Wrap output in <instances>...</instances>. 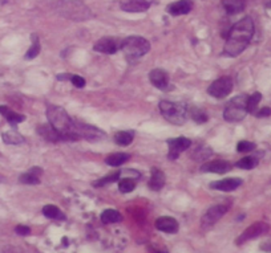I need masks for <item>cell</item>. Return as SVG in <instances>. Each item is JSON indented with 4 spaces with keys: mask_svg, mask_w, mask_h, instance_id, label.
I'll return each mask as SVG.
<instances>
[{
    "mask_svg": "<svg viewBox=\"0 0 271 253\" xmlns=\"http://www.w3.org/2000/svg\"><path fill=\"white\" fill-rule=\"evenodd\" d=\"M253 35H254V21L249 16L243 17L242 20H239L230 29L223 53L230 57H237L241 55L249 45Z\"/></svg>",
    "mask_w": 271,
    "mask_h": 253,
    "instance_id": "cell-1",
    "label": "cell"
},
{
    "mask_svg": "<svg viewBox=\"0 0 271 253\" xmlns=\"http://www.w3.org/2000/svg\"><path fill=\"white\" fill-rule=\"evenodd\" d=\"M49 125L60 133L63 141H76L79 137L73 134V120L68 116L64 109L57 105H49L47 109Z\"/></svg>",
    "mask_w": 271,
    "mask_h": 253,
    "instance_id": "cell-2",
    "label": "cell"
},
{
    "mask_svg": "<svg viewBox=\"0 0 271 253\" xmlns=\"http://www.w3.org/2000/svg\"><path fill=\"white\" fill-rule=\"evenodd\" d=\"M121 49L129 61L145 56L150 51V43L141 36H129L122 41Z\"/></svg>",
    "mask_w": 271,
    "mask_h": 253,
    "instance_id": "cell-3",
    "label": "cell"
},
{
    "mask_svg": "<svg viewBox=\"0 0 271 253\" xmlns=\"http://www.w3.org/2000/svg\"><path fill=\"white\" fill-rule=\"evenodd\" d=\"M160 112L166 121L173 125H182L187 120V108L181 102L161 101Z\"/></svg>",
    "mask_w": 271,
    "mask_h": 253,
    "instance_id": "cell-4",
    "label": "cell"
},
{
    "mask_svg": "<svg viewBox=\"0 0 271 253\" xmlns=\"http://www.w3.org/2000/svg\"><path fill=\"white\" fill-rule=\"evenodd\" d=\"M246 101L247 96H245V94L234 97L226 105L225 110H223V118L227 122H239V121H242L247 114Z\"/></svg>",
    "mask_w": 271,
    "mask_h": 253,
    "instance_id": "cell-5",
    "label": "cell"
},
{
    "mask_svg": "<svg viewBox=\"0 0 271 253\" xmlns=\"http://www.w3.org/2000/svg\"><path fill=\"white\" fill-rule=\"evenodd\" d=\"M73 134L79 138H84L88 141H98L104 138L105 133L96 127V126H90V125L81 124V122H76L73 121Z\"/></svg>",
    "mask_w": 271,
    "mask_h": 253,
    "instance_id": "cell-6",
    "label": "cell"
},
{
    "mask_svg": "<svg viewBox=\"0 0 271 253\" xmlns=\"http://www.w3.org/2000/svg\"><path fill=\"white\" fill-rule=\"evenodd\" d=\"M61 13H64L65 16L72 20H84L87 17H90L89 9L85 8L84 4L76 0L68 1L64 7H61Z\"/></svg>",
    "mask_w": 271,
    "mask_h": 253,
    "instance_id": "cell-7",
    "label": "cell"
},
{
    "mask_svg": "<svg viewBox=\"0 0 271 253\" xmlns=\"http://www.w3.org/2000/svg\"><path fill=\"white\" fill-rule=\"evenodd\" d=\"M233 90V80L230 77H221L209 86L207 93L214 98H225Z\"/></svg>",
    "mask_w": 271,
    "mask_h": 253,
    "instance_id": "cell-8",
    "label": "cell"
},
{
    "mask_svg": "<svg viewBox=\"0 0 271 253\" xmlns=\"http://www.w3.org/2000/svg\"><path fill=\"white\" fill-rule=\"evenodd\" d=\"M267 231H269V225H267L266 223H263V221H257V223H254L253 225H250L249 228L245 229L242 235L237 239L235 243L238 245H241L243 244V243H246V241L257 239V237H259L261 235H263V233H266Z\"/></svg>",
    "mask_w": 271,
    "mask_h": 253,
    "instance_id": "cell-9",
    "label": "cell"
},
{
    "mask_svg": "<svg viewBox=\"0 0 271 253\" xmlns=\"http://www.w3.org/2000/svg\"><path fill=\"white\" fill-rule=\"evenodd\" d=\"M227 209H229V205L225 204H217L213 205L211 208H209L206 211V213L202 216V227L203 228H207V227H211V225H214L217 221L221 219V217L227 212Z\"/></svg>",
    "mask_w": 271,
    "mask_h": 253,
    "instance_id": "cell-10",
    "label": "cell"
},
{
    "mask_svg": "<svg viewBox=\"0 0 271 253\" xmlns=\"http://www.w3.org/2000/svg\"><path fill=\"white\" fill-rule=\"evenodd\" d=\"M191 142L190 139H187L185 137H178L173 138V139H169L168 141V146H169V153H168V158L174 161L180 157V154L186 151L189 147H190Z\"/></svg>",
    "mask_w": 271,
    "mask_h": 253,
    "instance_id": "cell-11",
    "label": "cell"
},
{
    "mask_svg": "<svg viewBox=\"0 0 271 253\" xmlns=\"http://www.w3.org/2000/svg\"><path fill=\"white\" fill-rule=\"evenodd\" d=\"M149 80L157 89L161 90L169 89V76L164 69H153L149 73Z\"/></svg>",
    "mask_w": 271,
    "mask_h": 253,
    "instance_id": "cell-12",
    "label": "cell"
},
{
    "mask_svg": "<svg viewBox=\"0 0 271 253\" xmlns=\"http://www.w3.org/2000/svg\"><path fill=\"white\" fill-rule=\"evenodd\" d=\"M203 173H213V174H226L231 170V163L226 161H211L207 163H203L201 167Z\"/></svg>",
    "mask_w": 271,
    "mask_h": 253,
    "instance_id": "cell-13",
    "label": "cell"
},
{
    "mask_svg": "<svg viewBox=\"0 0 271 253\" xmlns=\"http://www.w3.org/2000/svg\"><path fill=\"white\" fill-rule=\"evenodd\" d=\"M241 185H242V179H239V178H226L222 181L211 183L210 187L218 190V191H223V192H230V191L238 189Z\"/></svg>",
    "mask_w": 271,
    "mask_h": 253,
    "instance_id": "cell-14",
    "label": "cell"
},
{
    "mask_svg": "<svg viewBox=\"0 0 271 253\" xmlns=\"http://www.w3.org/2000/svg\"><path fill=\"white\" fill-rule=\"evenodd\" d=\"M193 9V1L191 0H178L174 1L168 7V12L173 16H180V15H186Z\"/></svg>",
    "mask_w": 271,
    "mask_h": 253,
    "instance_id": "cell-15",
    "label": "cell"
},
{
    "mask_svg": "<svg viewBox=\"0 0 271 253\" xmlns=\"http://www.w3.org/2000/svg\"><path fill=\"white\" fill-rule=\"evenodd\" d=\"M156 228L158 229V231H161V232H165V233H176L178 231V223L177 220L174 219V217H170V216H162V217H158L157 220H156Z\"/></svg>",
    "mask_w": 271,
    "mask_h": 253,
    "instance_id": "cell-16",
    "label": "cell"
},
{
    "mask_svg": "<svg viewBox=\"0 0 271 253\" xmlns=\"http://www.w3.org/2000/svg\"><path fill=\"white\" fill-rule=\"evenodd\" d=\"M94 51L100 53H106V55H113L117 52V43L112 37H104L94 44Z\"/></svg>",
    "mask_w": 271,
    "mask_h": 253,
    "instance_id": "cell-17",
    "label": "cell"
},
{
    "mask_svg": "<svg viewBox=\"0 0 271 253\" xmlns=\"http://www.w3.org/2000/svg\"><path fill=\"white\" fill-rule=\"evenodd\" d=\"M37 133L40 134L41 137L45 138L47 141H51V142H59V141H63V138H61L60 133L57 131L53 126H51V125H41V126H39V129H37Z\"/></svg>",
    "mask_w": 271,
    "mask_h": 253,
    "instance_id": "cell-18",
    "label": "cell"
},
{
    "mask_svg": "<svg viewBox=\"0 0 271 253\" xmlns=\"http://www.w3.org/2000/svg\"><path fill=\"white\" fill-rule=\"evenodd\" d=\"M43 174V169L40 167H32L28 173L23 174L19 181L24 185H39L40 183V175Z\"/></svg>",
    "mask_w": 271,
    "mask_h": 253,
    "instance_id": "cell-19",
    "label": "cell"
},
{
    "mask_svg": "<svg viewBox=\"0 0 271 253\" xmlns=\"http://www.w3.org/2000/svg\"><path fill=\"white\" fill-rule=\"evenodd\" d=\"M165 186V174L160 169H152V177L149 181V187L153 191H160Z\"/></svg>",
    "mask_w": 271,
    "mask_h": 253,
    "instance_id": "cell-20",
    "label": "cell"
},
{
    "mask_svg": "<svg viewBox=\"0 0 271 253\" xmlns=\"http://www.w3.org/2000/svg\"><path fill=\"white\" fill-rule=\"evenodd\" d=\"M0 113H1L5 120L8 121L11 125H13V126L17 124H20V122H23V121L25 120V117L23 116V114H19V113L13 112L12 109H9L8 106H4V105L0 106Z\"/></svg>",
    "mask_w": 271,
    "mask_h": 253,
    "instance_id": "cell-21",
    "label": "cell"
},
{
    "mask_svg": "<svg viewBox=\"0 0 271 253\" xmlns=\"http://www.w3.org/2000/svg\"><path fill=\"white\" fill-rule=\"evenodd\" d=\"M130 159V155L126 153H116L112 154L109 157H106L105 163L108 166H112V167H118V166H122L124 163Z\"/></svg>",
    "mask_w": 271,
    "mask_h": 253,
    "instance_id": "cell-22",
    "label": "cell"
},
{
    "mask_svg": "<svg viewBox=\"0 0 271 253\" xmlns=\"http://www.w3.org/2000/svg\"><path fill=\"white\" fill-rule=\"evenodd\" d=\"M122 220L121 213L118 212L117 209H105L101 213V221L104 224H114V223H120Z\"/></svg>",
    "mask_w": 271,
    "mask_h": 253,
    "instance_id": "cell-23",
    "label": "cell"
},
{
    "mask_svg": "<svg viewBox=\"0 0 271 253\" xmlns=\"http://www.w3.org/2000/svg\"><path fill=\"white\" fill-rule=\"evenodd\" d=\"M223 7L230 15L242 12L245 8V0H223Z\"/></svg>",
    "mask_w": 271,
    "mask_h": 253,
    "instance_id": "cell-24",
    "label": "cell"
},
{
    "mask_svg": "<svg viewBox=\"0 0 271 253\" xmlns=\"http://www.w3.org/2000/svg\"><path fill=\"white\" fill-rule=\"evenodd\" d=\"M1 138H3V142L7 143V145H20L24 142V138L21 134H19L15 130H8L5 133L1 134Z\"/></svg>",
    "mask_w": 271,
    "mask_h": 253,
    "instance_id": "cell-25",
    "label": "cell"
},
{
    "mask_svg": "<svg viewBox=\"0 0 271 253\" xmlns=\"http://www.w3.org/2000/svg\"><path fill=\"white\" fill-rule=\"evenodd\" d=\"M43 215L45 217H48V219H53V220H64L65 216L63 215L60 209L57 208L56 205L48 204L45 205L44 208H43Z\"/></svg>",
    "mask_w": 271,
    "mask_h": 253,
    "instance_id": "cell-26",
    "label": "cell"
},
{
    "mask_svg": "<svg viewBox=\"0 0 271 253\" xmlns=\"http://www.w3.org/2000/svg\"><path fill=\"white\" fill-rule=\"evenodd\" d=\"M262 100V94L259 92L251 94V96L247 97L246 101V110L247 113H257V108H258V104Z\"/></svg>",
    "mask_w": 271,
    "mask_h": 253,
    "instance_id": "cell-27",
    "label": "cell"
},
{
    "mask_svg": "<svg viewBox=\"0 0 271 253\" xmlns=\"http://www.w3.org/2000/svg\"><path fill=\"white\" fill-rule=\"evenodd\" d=\"M133 141V133L129 131H118L114 134V142L120 146H128Z\"/></svg>",
    "mask_w": 271,
    "mask_h": 253,
    "instance_id": "cell-28",
    "label": "cell"
},
{
    "mask_svg": "<svg viewBox=\"0 0 271 253\" xmlns=\"http://www.w3.org/2000/svg\"><path fill=\"white\" fill-rule=\"evenodd\" d=\"M235 166H237L238 169H242V170H253L254 167L258 166V159L254 157H245L242 158L241 161L237 162Z\"/></svg>",
    "mask_w": 271,
    "mask_h": 253,
    "instance_id": "cell-29",
    "label": "cell"
},
{
    "mask_svg": "<svg viewBox=\"0 0 271 253\" xmlns=\"http://www.w3.org/2000/svg\"><path fill=\"white\" fill-rule=\"evenodd\" d=\"M136 187V182L132 178H125V179H121V182L118 183V190L121 191L122 193H129L132 192Z\"/></svg>",
    "mask_w": 271,
    "mask_h": 253,
    "instance_id": "cell-30",
    "label": "cell"
},
{
    "mask_svg": "<svg viewBox=\"0 0 271 253\" xmlns=\"http://www.w3.org/2000/svg\"><path fill=\"white\" fill-rule=\"evenodd\" d=\"M118 177H120V171H116V173L109 174L108 177L101 178V179H98L97 182H94L93 186H94V187H102V186L109 185V183H112V182L117 181Z\"/></svg>",
    "mask_w": 271,
    "mask_h": 253,
    "instance_id": "cell-31",
    "label": "cell"
},
{
    "mask_svg": "<svg viewBox=\"0 0 271 253\" xmlns=\"http://www.w3.org/2000/svg\"><path fill=\"white\" fill-rule=\"evenodd\" d=\"M211 154H213V151H211V149H209V147H197L195 153L193 154V157H194L197 161H201V159H206V158H209Z\"/></svg>",
    "mask_w": 271,
    "mask_h": 253,
    "instance_id": "cell-32",
    "label": "cell"
},
{
    "mask_svg": "<svg viewBox=\"0 0 271 253\" xmlns=\"http://www.w3.org/2000/svg\"><path fill=\"white\" fill-rule=\"evenodd\" d=\"M190 116L197 124H203V122H206L207 121L206 114H205L202 110H198V109H191Z\"/></svg>",
    "mask_w": 271,
    "mask_h": 253,
    "instance_id": "cell-33",
    "label": "cell"
},
{
    "mask_svg": "<svg viewBox=\"0 0 271 253\" xmlns=\"http://www.w3.org/2000/svg\"><path fill=\"white\" fill-rule=\"evenodd\" d=\"M255 149V143L249 141H241L237 146V150H238V153H250L253 150Z\"/></svg>",
    "mask_w": 271,
    "mask_h": 253,
    "instance_id": "cell-34",
    "label": "cell"
},
{
    "mask_svg": "<svg viewBox=\"0 0 271 253\" xmlns=\"http://www.w3.org/2000/svg\"><path fill=\"white\" fill-rule=\"evenodd\" d=\"M40 53V44H39V41L35 40L33 41L32 47L27 51V55H25V59L27 60H31V59H35Z\"/></svg>",
    "mask_w": 271,
    "mask_h": 253,
    "instance_id": "cell-35",
    "label": "cell"
},
{
    "mask_svg": "<svg viewBox=\"0 0 271 253\" xmlns=\"http://www.w3.org/2000/svg\"><path fill=\"white\" fill-rule=\"evenodd\" d=\"M71 82H72L76 88H84L85 86V80L81 76H77V74H73V76H71Z\"/></svg>",
    "mask_w": 271,
    "mask_h": 253,
    "instance_id": "cell-36",
    "label": "cell"
},
{
    "mask_svg": "<svg viewBox=\"0 0 271 253\" xmlns=\"http://www.w3.org/2000/svg\"><path fill=\"white\" fill-rule=\"evenodd\" d=\"M15 231H16L17 235H20V236H27V235L31 233V228L27 227V225H17L16 228H15Z\"/></svg>",
    "mask_w": 271,
    "mask_h": 253,
    "instance_id": "cell-37",
    "label": "cell"
},
{
    "mask_svg": "<svg viewBox=\"0 0 271 253\" xmlns=\"http://www.w3.org/2000/svg\"><path fill=\"white\" fill-rule=\"evenodd\" d=\"M255 114H257V117H258V118H265V117L271 116V109L270 108H262L261 110H258V112L255 113Z\"/></svg>",
    "mask_w": 271,
    "mask_h": 253,
    "instance_id": "cell-38",
    "label": "cell"
},
{
    "mask_svg": "<svg viewBox=\"0 0 271 253\" xmlns=\"http://www.w3.org/2000/svg\"><path fill=\"white\" fill-rule=\"evenodd\" d=\"M129 1H133V3L144 5V7H146V8H149L150 4L153 3V0H129Z\"/></svg>",
    "mask_w": 271,
    "mask_h": 253,
    "instance_id": "cell-39",
    "label": "cell"
},
{
    "mask_svg": "<svg viewBox=\"0 0 271 253\" xmlns=\"http://www.w3.org/2000/svg\"><path fill=\"white\" fill-rule=\"evenodd\" d=\"M154 253H168V252H164V251H157V252H154Z\"/></svg>",
    "mask_w": 271,
    "mask_h": 253,
    "instance_id": "cell-40",
    "label": "cell"
}]
</instances>
